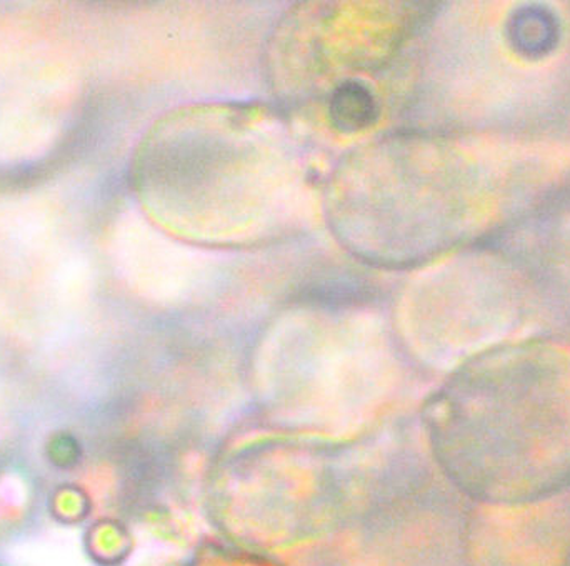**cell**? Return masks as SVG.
I'll list each match as a JSON object with an SVG mask.
<instances>
[{
    "instance_id": "obj_1",
    "label": "cell",
    "mask_w": 570,
    "mask_h": 566,
    "mask_svg": "<svg viewBox=\"0 0 570 566\" xmlns=\"http://www.w3.org/2000/svg\"><path fill=\"white\" fill-rule=\"evenodd\" d=\"M438 410L442 455L474 497L529 504L570 484V355L544 344L472 361Z\"/></svg>"
},
{
    "instance_id": "obj_2",
    "label": "cell",
    "mask_w": 570,
    "mask_h": 566,
    "mask_svg": "<svg viewBox=\"0 0 570 566\" xmlns=\"http://www.w3.org/2000/svg\"><path fill=\"white\" fill-rule=\"evenodd\" d=\"M327 113L334 129L345 133L361 132L377 122V97L362 80L347 79L332 90Z\"/></svg>"
},
{
    "instance_id": "obj_3",
    "label": "cell",
    "mask_w": 570,
    "mask_h": 566,
    "mask_svg": "<svg viewBox=\"0 0 570 566\" xmlns=\"http://www.w3.org/2000/svg\"><path fill=\"white\" fill-rule=\"evenodd\" d=\"M564 566H570V554L568 555V558H566Z\"/></svg>"
}]
</instances>
